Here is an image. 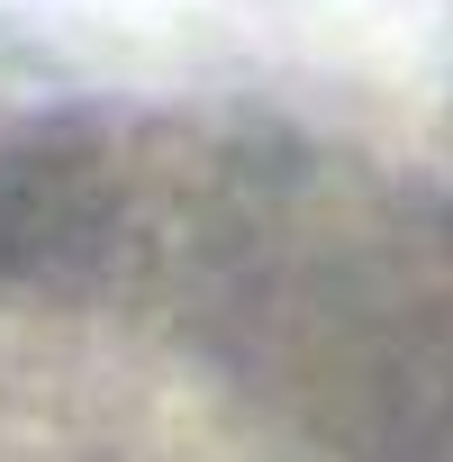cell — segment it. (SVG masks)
<instances>
[{"mask_svg": "<svg viewBox=\"0 0 453 462\" xmlns=\"http://www.w3.org/2000/svg\"><path fill=\"white\" fill-rule=\"evenodd\" d=\"M217 163L118 118H0V462H254L226 444Z\"/></svg>", "mask_w": 453, "mask_h": 462, "instance_id": "6da1fadb", "label": "cell"}]
</instances>
